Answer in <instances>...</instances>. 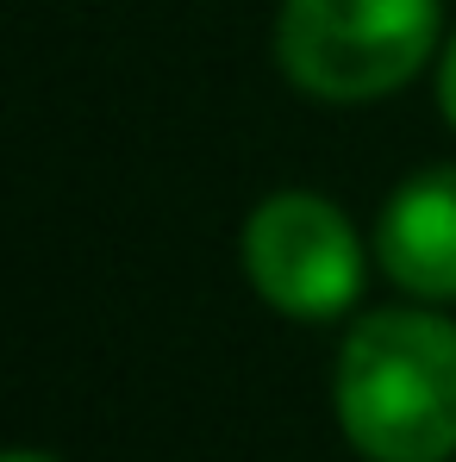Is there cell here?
I'll return each instance as SVG.
<instances>
[{"label":"cell","instance_id":"cell-1","mask_svg":"<svg viewBox=\"0 0 456 462\" xmlns=\"http://www.w3.org/2000/svg\"><path fill=\"white\" fill-rule=\"evenodd\" d=\"M331 406L369 462H451L456 325L425 307L363 312L338 344Z\"/></svg>","mask_w":456,"mask_h":462},{"label":"cell","instance_id":"cell-2","mask_svg":"<svg viewBox=\"0 0 456 462\" xmlns=\"http://www.w3.org/2000/svg\"><path fill=\"white\" fill-rule=\"evenodd\" d=\"M438 32V0H282L275 63L325 106H363L419 76Z\"/></svg>","mask_w":456,"mask_h":462},{"label":"cell","instance_id":"cell-3","mask_svg":"<svg viewBox=\"0 0 456 462\" xmlns=\"http://www.w3.org/2000/svg\"><path fill=\"white\" fill-rule=\"evenodd\" d=\"M244 275L282 319H338L363 294V237L350 213L312 188H275L244 219Z\"/></svg>","mask_w":456,"mask_h":462},{"label":"cell","instance_id":"cell-4","mask_svg":"<svg viewBox=\"0 0 456 462\" xmlns=\"http://www.w3.org/2000/svg\"><path fill=\"white\" fill-rule=\"evenodd\" d=\"M381 275L413 300H456V162L406 175L376 219Z\"/></svg>","mask_w":456,"mask_h":462},{"label":"cell","instance_id":"cell-5","mask_svg":"<svg viewBox=\"0 0 456 462\" xmlns=\"http://www.w3.org/2000/svg\"><path fill=\"white\" fill-rule=\"evenodd\" d=\"M438 106H444V119L456 132V32H451V51L438 57Z\"/></svg>","mask_w":456,"mask_h":462},{"label":"cell","instance_id":"cell-6","mask_svg":"<svg viewBox=\"0 0 456 462\" xmlns=\"http://www.w3.org/2000/svg\"><path fill=\"white\" fill-rule=\"evenodd\" d=\"M6 462H57V457H51V450H13Z\"/></svg>","mask_w":456,"mask_h":462}]
</instances>
